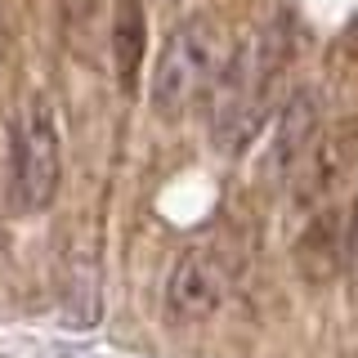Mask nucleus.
I'll return each mask as SVG.
<instances>
[{
    "label": "nucleus",
    "mask_w": 358,
    "mask_h": 358,
    "mask_svg": "<svg viewBox=\"0 0 358 358\" xmlns=\"http://www.w3.org/2000/svg\"><path fill=\"white\" fill-rule=\"evenodd\" d=\"M63 184V143L45 99H27L9 130V201L22 215L54 206Z\"/></svg>",
    "instance_id": "nucleus-3"
},
{
    "label": "nucleus",
    "mask_w": 358,
    "mask_h": 358,
    "mask_svg": "<svg viewBox=\"0 0 358 358\" xmlns=\"http://www.w3.org/2000/svg\"><path fill=\"white\" fill-rule=\"evenodd\" d=\"M229 36L215 14H188L179 27L166 36L148 72V103L162 121H179L193 103L210 99L220 85L224 67H229Z\"/></svg>",
    "instance_id": "nucleus-2"
},
{
    "label": "nucleus",
    "mask_w": 358,
    "mask_h": 358,
    "mask_svg": "<svg viewBox=\"0 0 358 358\" xmlns=\"http://www.w3.org/2000/svg\"><path fill=\"white\" fill-rule=\"evenodd\" d=\"M59 9H63L67 22H85L90 14H94V0H59Z\"/></svg>",
    "instance_id": "nucleus-10"
},
{
    "label": "nucleus",
    "mask_w": 358,
    "mask_h": 358,
    "mask_svg": "<svg viewBox=\"0 0 358 358\" xmlns=\"http://www.w3.org/2000/svg\"><path fill=\"white\" fill-rule=\"evenodd\" d=\"M291 54H296V36L282 18L255 31L251 41L233 45L229 67H224L220 85L210 90V139L220 152L238 157L255 143V134L264 130L268 112L278 103V85L291 67Z\"/></svg>",
    "instance_id": "nucleus-1"
},
{
    "label": "nucleus",
    "mask_w": 358,
    "mask_h": 358,
    "mask_svg": "<svg viewBox=\"0 0 358 358\" xmlns=\"http://www.w3.org/2000/svg\"><path fill=\"white\" fill-rule=\"evenodd\" d=\"M5 242H9V229H5V197H0V251H5Z\"/></svg>",
    "instance_id": "nucleus-12"
},
{
    "label": "nucleus",
    "mask_w": 358,
    "mask_h": 358,
    "mask_svg": "<svg viewBox=\"0 0 358 358\" xmlns=\"http://www.w3.org/2000/svg\"><path fill=\"white\" fill-rule=\"evenodd\" d=\"M229 300V268L215 251L206 246H193L171 264V278H166V318L175 327H197V322H210Z\"/></svg>",
    "instance_id": "nucleus-4"
},
{
    "label": "nucleus",
    "mask_w": 358,
    "mask_h": 358,
    "mask_svg": "<svg viewBox=\"0 0 358 358\" xmlns=\"http://www.w3.org/2000/svg\"><path fill=\"white\" fill-rule=\"evenodd\" d=\"M345 246H350V268H358V193L345 210Z\"/></svg>",
    "instance_id": "nucleus-9"
},
{
    "label": "nucleus",
    "mask_w": 358,
    "mask_h": 358,
    "mask_svg": "<svg viewBox=\"0 0 358 358\" xmlns=\"http://www.w3.org/2000/svg\"><path fill=\"white\" fill-rule=\"evenodd\" d=\"M350 264V246H345V220L336 210H318L305 233L296 238V268L309 282H331L341 268Z\"/></svg>",
    "instance_id": "nucleus-7"
},
{
    "label": "nucleus",
    "mask_w": 358,
    "mask_h": 358,
    "mask_svg": "<svg viewBox=\"0 0 358 358\" xmlns=\"http://www.w3.org/2000/svg\"><path fill=\"white\" fill-rule=\"evenodd\" d=\"M358 166V117H345L336 126H322L313 139V148L300 157V166L291 171V201L296 206H318L331 197V188L341 184Z\"/></svg>",
    "instance_id": "nucleus-5"
},
{
    "label": "nucleus",
    "mask_w": 358,
    "mask_h": 358,
    "mask_svg": "<svg viewBox=\"0 0 358 358\" xmlns=\"http://www.w3.org/2000/svg\"><path fill=\"white\" fill-rule=\"evenodd\" d=\"M322 134V94L318 90H300L291 94L282 112H278L273 139H268V175L291 179V171L300 166V157L313 148V139Z\"/></svg>",
    "instance_id": "nucleus-6"
},
{
    "label": "nucleus",
    "mask_w": 358,
    "mask_h": 358,
    "mask_svg": "<svg viewBox=\"0 0 358 358\" xmlns=\"http://www.w3.org/2000/svg\"><path fill=\"white\" fill-rule=\"evenodd\" d=\"M5 54H9V22L0 14V67H5Z\"/></svg>",
    "instance_id": "nucleus-11"
},
{
    "label": "nucleus",
    "mask_w": 358,
    "mask_h": 358,
    "mask_svg": "<svg viewBox=\"0 0 358 358\" xmlns=\"http://www.w3.org/2000/svg\"><path fill=\"white\" fill-rule=\"evenodd\" d=\"M143 54H148L143 0H117V9H112V63H117V76L126 90H134V81H139Z\"/></svg>",
    "instance_id": "nucleus-8"
}]
</instances>
